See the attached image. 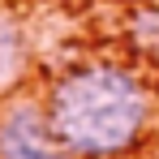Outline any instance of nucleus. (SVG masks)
Returning <instances> with one entry per match:
<instances>
[{
    "label": "nucleus",
    "instance_id": "3",
    "mask_svg": "<svg viewBox=\"0 0 159 159\" xmlns=\"http://www.w3.org/2000/svg\"><path fill=\"white\" fill-rule=\"evenodd\" d=\"M22 73H26V39L17 26L0 22V95L13 90Z\"/></svg>",
    "mask_w": 159,
    "mask_h": 159
},
{
    "label": "nucleus",
    "instance_id": "2",
    "mask_svg": "<svg viewBox=\"0 0 159 159\" xmlns=\"http://www.w3.org/2000/svg\"><path fill=\"white\" fill-rule=\"evenodd\" d=\"M0 159H73L56 142L39 99L13 95L0 107Z\"/></svg>",
    "mask_w": 159,
    "mask_h": 159
},
{
    "label": "nucleus",
    "instance_id": "1",
    "mask_svg": "<svg viewBox=\"0 0 159 159\" xmlns=\"http://www.w3.org/2000/svg\"><path fill=\"white\" fill-rule=\"evenodd\" d=\"M43 112L56 142L73 159L133 155L155 125V95L125 65H73L43 90Z\"/></svg>",
    "mask_w": 159,
    "mask_h": 159
}]
</instances>
